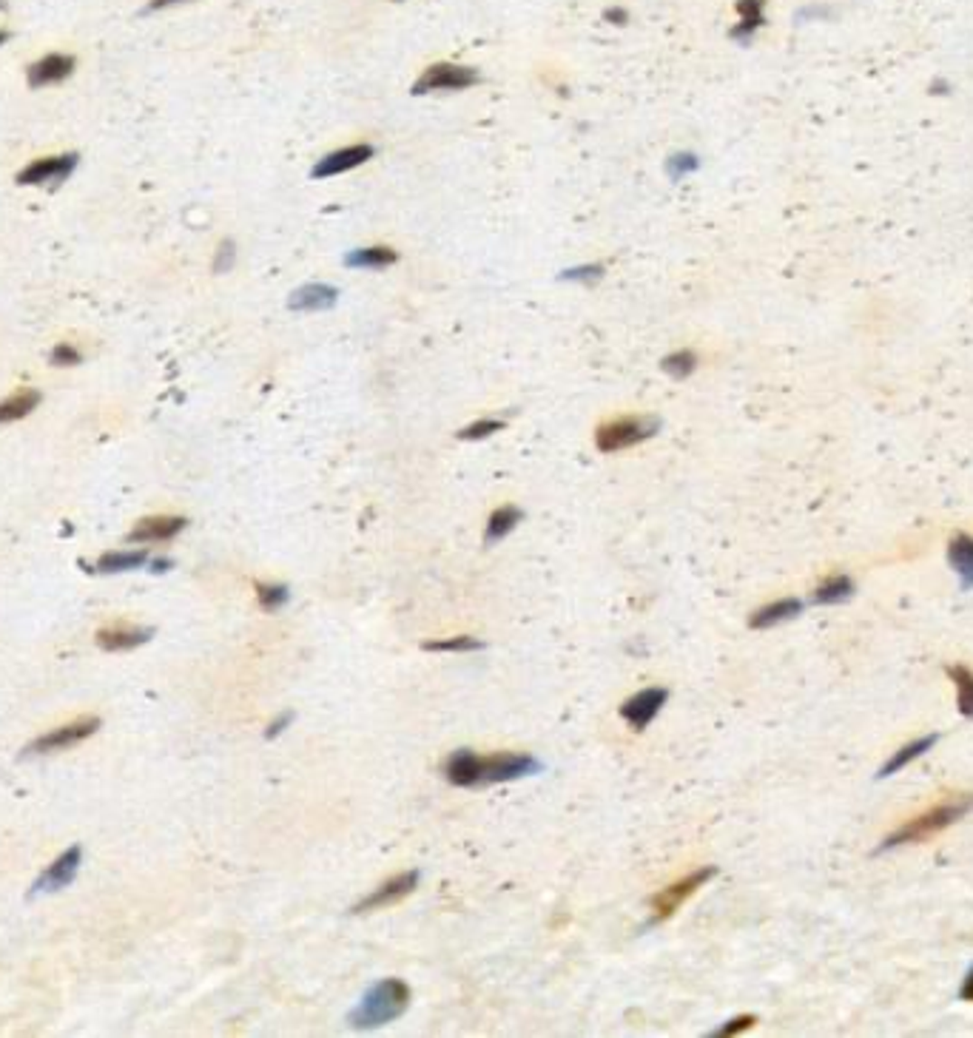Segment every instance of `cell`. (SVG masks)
Listing matches in <instances>:
<instances>
[{
    "instance_id": "1",
    "label": "cell",
    "mask_w": 973,
    "mask_h": 1038,
    "mask_svg": "<svg viewBox=\"0 0 973 1038\" xmlns=\"http://www.w3.org/2000/svg\"><path fill=\"white\" fill-rule=\"evenodd\" d=\"M541 769V762L530 754L515 751H496L490 757H478L470 749H458L447 757L444 774L453 786L473 788V786H496V782L521 779Z\"/></svg>"
},
{
    "instance_id": "2",
    "label": "cell",
    "mask_w": 973,
    "mask_h": 1038,
    "mask_svg": "<svg viewBox=\"0 0 973 1038\" xmlns=\"http://www.w3.org/2000/svg\"><path fill=\"white\" fill-rule=\"evenodd\" d=\"M968 811H973V794H959V797H950L940 806H933L930 811L913 816L908 822L888 834L885 842L880 845V851H888V848H900V845H917V842H925L930 836L942 834L945 828H950L953 822L962 819Z\"/></svg>"
},
{
    "instance_id": "3",
    "label": "cell",
    "mask_w": 973,
    "mask_h": 1038,
    "mask_svg": "<svg viewBox=\"0 0 973 1038\" xmlns=\"http://www.w3.org/2000/svg\"><path fill=\"white\" fill-rule=\"evenodd\" d=\"M407 1005H411V987L401 978H384L373 990H367L350 1022L359 1030H373L399 1018L407 1010Z\"/></svg>"
},
{
    "instance_id": "4",
    "label": "cell",
    "mask_w": 973,
    "mask_h": 1038,
    "mask_svg": "<svg viewBox=\"0 0 973 1038\" xmlns=\"http://www.w3.org/2000/svg\"><path fill=\"white\" fill-rule=\"evenodd\" d=\"M660 421L655 416H620L595 429V447L600 453H620L657 433Z\"/></svg>"
},
{
    "instance_id": "5",
    "label": "cell",
    "mask_w": 973,
    "mask_h": 1038,
    "mask_svg": "<svg viewBox=\"0 0 973 1038\" xmlns=\"http://www.w3.org/2000/svg\"><path fill=\"white\" fill-rule=\"evenodd\" d=\"M481 83V74L470 66H458V63H433L427 66L419 80L413 83V94H433V91H461V89H473Z\"/></svg>"
},
{
    "instance_id": "6",
    "label": "cell",
    "mask_w": 973,
    "mask_h": 1038,
    "mask_svg": "<svg viewBox=\"0 0 973 1038\" xmlns=\"http://www.w3.org/2000/svg\"><path fill=\"white\" fill-rule=\"evenodd\" d=\"M77 163H80V154H57V156H43V160H32L21 174H17V185H46V188H61L63 180H69Z\"/></svg>"
},
{
    "instance_id": "7",
    "label": "cell",
    "mask_w": 973,
    "mask_h": 1038,
    "mask_svg": "<svg viewBox=\"0 0 973 1038\" xmlns=\"http://www.w3.org/2000/svg\"><path fill=\"white\" fill-rule=\"evenodd\" d=\"M714 873H717L714 868H700V871L684 876V879H680V882H675V885H669V888L660 891V893L652 899L655 922H664V919H669L672 913H677V908L684 905L692 893H697L700 888H704Z\"/></svg>"
},
{
    "instance_id": "8",
    "label": "cell",
    "mask_w": 973,
    "mask_h": 1038,
    "mask_svg": "<svg viewBox=\"0 0 973 1038\" xmlns=\"http://www.w3.org/2000/svg\"><path fill=\"white\" fill-rule=\"evenodd\" d=\"M419 885V873L416 871H407V873H399L393 879H387L382 882L373 893H367L362 902L354 908V913H367V911H382V908H391L396 902H401L404 896H411Z\"/></svg>"
},
{
    "instance_id": "9",
    "label": "cell",
    "mask_w": 973,
    "mask_h": 1038,
    "mask_svg": "<svg viewBox=\"0 0 973 1038\" xmlns=\"http://www.w3.org/2000/svg\"><path fill=\"white\" fill-rule=\"evenodd\" d=\"M97 729H100V720L97 717H86V720H77V722H69V726H61L49 731L46 737L34 740L29 751L32 754H49V751H63V749H71L77 742H83L86 737H91Z\"/></svg>"
},
{
    "instance_id": "10",
    "label": "cell",
    "mask_w": 973,
    "mask_h": 1038,
    "mask_svg": "<svg viewBox=\"0 0 973 1038\" xmlns=\"http://www.w3.org/2000/svg\"><path fill=\"white\" fill-rule=\"evenodd\" d=\"M376 148L367 146V143H350L345 148H336L330 151L327 156L316 163L314 168V177L316 180H325V177H336V174H345V171H354L359 165H364L367 160H373Z\"/></svg>"
},
{
    "instance_id": "11",
    "label": "cell",
    "mask_w": 973,
    "mask_h": 1038,
    "mask_svg": "<svg viewBox=\"0 0 973 1038\" xmlns=\"http://www.w3.org/2000/svg\"><path fill=\"white\" fill-rule=\"evenodd\" d=\"M669 700L666 689H644L635 697H629L624 706H620V717H624L635 731H644L649 722L657 717V712L664 709V703Z\"/></svg>"
},
{
    "instance_id": "12",
    "label": "cell",
    "mask_w": 973,
    "mask_h": 1038,
    "mask_svg": "<svg viewBox=\"0 0 973 1038\" xmlns=\"http://www.w3.org/2000/svg\"><path fill=\"white\" fill-rule=\"evenodd\" d=\"M74 71V57L71 54H61V52H52L41 61H34L29 69H26V80L32 89H43V86H54V83H63L66 77H71Z\"/></svg>"
},
{
    "instance_id": "13",
    "label": "cell",
    "mask_w": 973,
    "mask_h": 1038,
    "mask_svg": "<svg viewBox=\"0 0 973 1038\" xmlns=\"http://www.w3.org/2000/svg\"><path fill=\"white\" fill-rule=\"evenodd\" d=\"M80 859H83V851L80 845L69 848L66 854L57 856L52 865L41 873V879L34 882V891H61L66 885L74 882L77 876V868H80Z\"/></svg>"
},
{
    "instance_id": "14",
    "label": "cell",
    "mask_w": 973,
    "mask_h": 1038,
    "mask_svg": "<svg viewBox=\"0 0 973 1038\" xmlns=\"http://www.w3.org/2000/svg\"><path fill=\"white\" fill-rule=\"evenodd\" d=\"M185 518L183 515H154L143 518L140 524H134V530L128 533L131 543H154V541H171L174 535H180L185 530Z\"/></svg>"
},
{
    "instance_id": "15",
    "label": "cell",
    "mask_w": 973,
    "mask_h": 1038,
    "mask_svg": "<svg viewBox=\"0 0 973 1038\" xmlns=\"http://www.w3.org/2000/svg\"><path fill=\"white\" fill-rule=\"evenodd\" d=\"M154 629H131V626H117V629H100L97 632V646L106 652H128L137 646L148 643Z\"/></svg>"
},
{
    "instance_id": "16",
    "label": "cell",
    "mask_w": 973,
    "mask_h": 1038,
    "mask_svg": "<svg viewBox=\"0 0 973 1038\" xmlns=\"http://www.w3.org/2000/svg\"><path fill=\"white\" fill-rule=\"evenodd\" d=\"M339 299V290L330 288V285H319V282H310L299 290L290 293V310H325Z\"/></svg>"
},
{
    "instance_id": "17",
    "label": "cell",
    "mask_w": 973,
    "mask_h": 1038,
    "mask_svg": "<svg viewBox=\"0 0 973 1038\" xmlns=\"http://www.w3.org/2000/svg\"><path fill=\"white\" fill-rule=\"evenodd\" d=\"M803 612V603L797 598H783V600H774L763 609H757L751 618H749V626L751 629H771V626L783 623V620H791Z\"/></svg>"
},
{
    "instance_id": "18",
    "label": "cell",
    "mask_w": 973,
    "mask_h": 1038,
    "mask_svg": "<svg viewBox=\"0 0 973 1038\" xmlns=\"http://www.w3.org/2000/svg\"><path fill=\"white\" fill-rule=\"evenodd\" d=\"M948 561L957 570L962 590H973V538L965 533L953 535L948 543Z\"/></svg>"
},
{
    "instance_id": "19",
    "label": "cell",
    "mask_w": 973,
    "mask_h": 1038,
    "mask_svg": "<svg viewBox=\"0 0 973 1038\" xmlns=\"http://www.w3.org/2000/svg\"><path fill=\"white\" fill-rule=\"evenodd\" d=\"M763 24H766L763 0H737V26L732 29L734 41H749Z\"/></svg>"
},
{
    "instance_id": "20",
    "label": "cell",
    "mask_w": 973,
    "mask_h": 1038,
    "mask_svg": "<svg viewBox=\"0 0 973 1038\" xmlns=\"http://www.w3.org/2000/svg\"><path fill=\"white\" fill-rule=\"evenodd\" d=\"M37 404H41V393H37L34 387L14 390L9 399L0 401V424H12V421L26 419Z\"/></svg>"
},
{
    "instance_id": "21",
    "label": "cell",
    "mask_w": 973,
    "mask_h": 1038,
    "mask_svg": "<svg viewBox=\"0 0 973 1038\" xmlns=\"http://www.w3.org/2000/svg\"><path fill=\"white\" fill-rule=\"evenodd\" d=\"M937 734H928V737H920V740H913V742H908V746H902L897 754H893L885 766L880 769V777H891V774H897L900 769H905L911 760H917V757H922L925 751H930L933 746H937Z\"/></svg>"
},
{
    "instance_id": "22",
    "label": "cell",
    "mask_w": 973,
    "mask_h": 1038,
    "mask_svg": "<svg viewBox=\"0 0 973 1038\" xmlns=\"http://www.w3.org/2000/svg\"><path fill=\"white\" fill-rule=\"evenodd\" d=\"M521 521V509L513 506V504H504L498 509H493L490 521H486V533H484V541L486 543H496L501 541L504 535H510L515 530V524Z\"/></svg>"
},
{
    "instance_id": "23",
    "label": "cell",
    "mask_w": 973,
    "mask_h": 1038,
    "mask_svg": "<svg viewBox=\"0 0 973 1038\" xmlns=\"http://www.w3.org/2000/svg\"><path fill=\"white\" fill-rule=\"evenodd\" d=\"M396 262H399V253L393 248H384V245L354 250L345 260L347 268H387V265H396Z\"/></svg>"
},
{
    "instance_id": "24",
    "label": "cell",
    "mask_w": 973,
    "mask_h": 1038,
    "mask_svg": "<svg viewBox=\"0 0 973 1038\" xmlns=\"http://www.w3.org/2000/svg\"><path fill=\"white\" fill-rule=\"evenodd\" d=\"M851 595H854V580L845 575H831L817 586L811 600L814 603H840V600H848Z\"/></svg>"
},
{
    "instance_id": "25",
    "label": "cell",
    "mask_w": 973,
    "mask_h": 1038,
    "mask_svg": "<svg viewBox=\"0 0 973 1038\" xmlns=\"http://www.w3.org/2000/svg\"><path fill=\"white\" fill-rule=\"evenodd\" d=\"M148 561V552L134 550V552H106L97 561V572H128V570H140Z\"/></svg>"
},
{
    "instance_id": "26",
    "label": "cell",
    "mask_w": 973,
    "mask_h": 1038,
    "mask_svg": "<svg viewBox=\"0 0 973 1038\" xmlns=\"http://www.w3.org/2000/svg\"><path fill=\"white\" fill-rule=\"evenodd\" d=\"M948 677L957 683V703L965 717H973V672L965 665H948Z\"/></svg>"
},
{
    "instance_id": "27",
    "label": "cell",
    "mask_w": 973,
    "mask_h": 1038,
    "mask_svg": "<svg viewBox=\"0 0 973 1038\" xmlns=\"http://www.w3.org/2000/svg\"><path fill=\"white\" fill-rule=\"evenodd\" d=\"M660 367L666 370L669 376H675V379H686V376H692L694 373V367H697V356L692 354V350H675V354H669L664 362H660Z\"/></svg>"
},
{
    "instance_id": "28",
    "label": "cell",
    "mask_w": 973,
    "mask_h": 1038,
    "mask_svg": "<svg viewBox=\"0 0 973 1038\" xmlns=\"http://www.w3.org/2000/svg\"><path fill=\"white\" fill-rule=\"evenodd\" d=\"M290 592L288 586H279V583H257V600L265 612H277L288 603Z\"/></svg>"
},
{
    "instance_id": "29",
    "label": "cell",
    "mask_w": 973,
    "mask_h": 1038,
    "mask_svg": "<svg viewBox=\"0 0 973 1038\" xmlns=\"http://www.w3.org/2000/svg\"><path fill=\"white\" fill-rule=\"evenodd\" d=\"M481 640L470 637V635H458V637H450V640H433V643H424L427 652H478L481 649Z\"/></svg>"
},
{
    "instance_id": "30",
    "label": "cell",
    "mask_w": 973,
    "mask_h": 1038,
    "mask_svg": "<svg viewBox=\"0 0 973 1038\" xmlns=\"http://www.w3.org/2000/svg\"><path fill=\"white\" fill-rule=\"evenodd\" d=\"M498 429H504V421H501V419H478V421H473L470 427H464L461 433H458V439H464V441H481V439H486V436L498 433Z\"/></svg>"
},
{
    "instance_id": "31",
    "label": "cell",
    "mask_w": 973,
    "mask_h": 1038,
    "mask_svg": "<svg viewBox=\"0 0 973 1038\" xmlns=\"http://www.w3.org/2000/svg\"><path fill=\"white\" fill-rule=\"evenodd\" d=\"M49 362L54 364V367H74V364H80L83 362V354L80 350H77L74 344H57L54 350H52V356H49Z\"/></svg>"
},
{
    "instance_id": "32",
    "label": "cell",
    "mask_w": 973,
    "mask_h": 1038,
    "mask_svg": "<svg viewBox=\"0 0 973 1038\" xmlns=\"http://www.w3.org/2000/svg\"><path fill=\"white\" fill-rule=\"evenodd\" d=\"M603 277V265L592 262V265H581V268H572V270H563V279H575V282H598Z\"/></svg>"
},
{
    "instance_id": "33",
    "label": "cell",
    "mask_w": 973,
    "mask_h": 1038,
    "mask_svg": "<svg viewBox=\"0 0 973 1038\" xmlns=\"http://www.w3.org/2000/svg\"><path fill=\"white\" fill-rule=\"evenodd\" d=\"M233 262H237V245H233L231 240L220 242L217 257H213V273H225V270H231Z\"/></svg>"
},
{
    "instance_id": "34",
    "label": "cell",
    "mask_w": 973,
    "mask_h": 1038,
    "mask_svg": "<svg viewBox=\"0 0 973 1038\" xmlns=\"http://www.w3.org/2000/svg\"><path fill=\"white\" fill-rule=\"evenodd\" d=\"M754 1022H757L754 1015H737V1018H732V1022H729L726 1027L714 1030L712 1035H714V1038H729V1035H737V1033H746V1030L754 1027Z\"/></svg>"
},
{
    "instance_id": "35",
    "label": "cell",
    "mask_w": 973,
    "mask_h": 1038,
    "mask_svg": "<svg viewBox=\"0 0 973 1038\" xmlns=\"http://www.w3.org/2000/svg\"><path fill=\"white\" fill-rule=\"evenodd\" d=\"M694 165H697V156H692V154H677V156H672V160H669V171L675 174V177L692 171Z\"/></svg>"
},
{
    "instance_id": "36",
    "label": "cell",
    "mask_w": 973,
    "mask_h": 1038,
    "mask_svg": "<svg viewBox=\"0 0 973 1038\" xmlns=\"http://www.w3.org/2000/svg\"><path fill=\"white\" fill-rule=\"evenodd\" d=\"M180 4H188V0H148L146 12H160V9H171V6H180Z\"/></svg>"
},
{
    "instance_id": "37",
    "label": "cell",
    "mask_w": 973,
    "mask_h": 1038,
    "mask_svg": "<svg viewBox=\"0 0 973 1038\" xmlns=\"http://www.w3.org/2000/svg\"><path fill=\"white\" fill-rule=\"evenodd\" d=\"M959 998H962V1002H973V967H970V973L965 976L962 990H959Z\"/></svg>"
},
{
    "instance_id": "38",
    "label": "cell",
    "mask_w": 973,
    "mask_h": 1038,
    "mask_svg": "<svg viewBox=\"0 0 973 1038\" xmlns=\"http://www.w3.org/2000/svg\"><path fill=\"white\" fill-rule=\"evenodd\" d=\"M607 21H609V24H615V26H624V24L629 21V17H627V12H624V9H609V12H607Z\"/></svg>"
},
{
    "instance_id": "39",
    "label": "cell",
    "mask_w": 973,
    "mask_h": 1038,
    "mask_svg": "<svg viewBox=\"0 0 973 1038\" xmlns=\"http://www.w3.org/2000/svg\"><path fill=\"white\" fill-rule=\"evenodd\" d=\"M288 720H290V714H285L282 720H277V722H274V726H270V729H268V737H277V734H279V731H282V729L288 726Z\"/></svg>"
},
{
    "instance_id": "40",
    "label": "cell",
    "mask_w": 973,
    "mask_h": 1038,
    "mask_svg": "<svg viewBox=\"0 0 973 1038\" xmlns=\"http://www.w3.org/2000/svg\"><path fill=\"white\" fill-rule=\"evenodd\" d=\"M168 566H171V561H163V558H160V561H154V572H165Z\"/></svg>"
},
{
    "instance_id": "41",
    "label": "cell",
    "mask_w": 973,
    "mask_h": 1038,
    "mask_svg": "<svg viewBox=\"0 0 973 1038\" xmlns=\"http://www.w3.org/2000/svg\"><path fill=\"white\" fill-rule=\"evenodd\" d=\"M9 41V32H0V46H4Z\"/></svg>"
}]
</instances>
